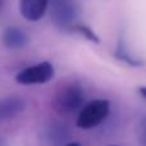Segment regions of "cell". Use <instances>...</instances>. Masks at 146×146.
<instances>
[{
    "instance_id": "1",
    "label": "cell",
    "mask_w": 146,
    "mask_h": 146,
    "mask_svg": "<svg viewBox=\"0 0 146 146\" xmlns=\"http://www.w3.org/2000/svg\"><path fill=\"white\" fill-rule=\"evenodd\" d=\"M85 104V90L76 81L63 85L53 99V106L60 114H72L81 110Z\"/></svg>"
},
{
    "instance_id": "2",
    "label": "cell",
    "mask_w": 146,
    "mask_h": 146,
    "mask_svg": "<svg viewBox=\"0 0 146 146\" xmlns=\"http://www.w3.org/2000/svg\"><path fill=\"white\" fill-rule=\"evenodd\" d=\"M109 111L110 101L106 99H95L82 106L78 113L76 124L81 129H92L105 121L109 115Z\"/></svg>"
},
{
    "instance_id": "3",
    "label": "cell",
    "mask_w": 146,
    "mask_h": 146,
    "mask_svg": "<svg viewBox=\"0 0 146 146\" xmlns=\"http://www.w3.org/2000/svg\"><path fill=\"white\" fill-rule=\"evenodd\" d=\"M55 74L54 66L49 62H41V63L33 64L27 68H23L15 76V81L19 85H42L48 83L53 80Z\"/></svg>"
},
{
    "instance_id": "4",
    "label": "cell",
    "mask_w": 146,
    "mask_h": 146,
    "mask_svg": "<svg viewBox=\"0 0 146 146\" xmlns=\"http://www.w3.org/2000/svg\"><path fill=\"white\" fill-rule=\"evenodd\" d=\"M51 18L60 28H72L76 25L77 9L72 0H50Z\"/></svg>"
},
{
    "instance_id": "5",
    "label": "cell",
    "mask_w": 146,
    "mask_h": 146,
    "mask_svg": "<svg viewBox=\"0 0 146 146\" xmlns=\"http://www.w3.org/2000/svg\"><path fill=\"white\" fill-rule=\"evenodd\" d=\"M50 0H19V12L25 19L37 22L45 15Z\"/></svg>"
},
{
    "instance_id": "6",
    "label": "cell",
    "mask_w": 146,
    "mask_h": 146,
    "mask_svg": "<svg viewBox=\"0 0 146 146\" xmlns=\"http://www.w3.org/2000/svg\"><path fill=\"white\" fill-rule=\"evenodd\" d=\"M1 41L5 48L10 50H17L22 49L30 42V36L23 28L17 26H10L5 28L1 35Z\"/></svg>"
},
{
    "instance_id": "7",
    "label": "cell",
    "mask_w": 146,
    "mask_h": 146,
    "mask_svg": "<svg viewBox=\"0 0 146 146\" xmlns=\"http://www.w3.org/2000/svg\"><path fill=\"white\" fill-rule=\"evenodd\" d=\"M26 109V103L22 98L15 95H9L0 99V121L15 118L23 113Z\"/></svg>"
},
{
    "instance_id": "8",
    "label": "cell",
    "mask_w": 146,
    "mask_h": 146,
    "mask_svg": "<svg viewBox=\"0 0 146 146\" xmlns=\"http://www.w3.org/2000/svg\"><path fill=\"white\" fill-rule=\"evenodd\" d=\"M115 58H118L119 60H122V62H126L127 64H129L131 67H141V66H144L145 64V62L144 60H140V59H136V58H133L132 55H129L128 53H127V50L124 49V46H123V44L122 42H119V45H118V48H117V50H115Z\"/></svg>"
},
{
    "instance_id": "9",
    "label": "cell",
    "mask_w": 146,
    "mask_h": 146,
    "mask_svg": "<svg viewBox=\"0 0 146 146\" xmlns=\"http://www.w3.org/2000/svg\"><path fill=\"white\" fill-rule=\"evenodd\" d=\"M72 30L76 31V32H78V33H81V35H82L83 37L87 38L88 41H92V42L99 44V37L96 36V33L94 32V30H91L88 26L82 25V23H76V25L72 27Z\"/></svg>"
},
{
    "instance_id": "10",
    "label": "cell",
    "mask_w": 146,
    "mask_h": 146,
    "mask_svg": "<svg viewBox=\"0 0 146 146\" xmlns=\"http://www.w3.org/2000/svg\"><path fill=\"white\" fill-rule=\"evenodd\" d=\"M137 137L141 146H146V115L140 121L139 128H137Z\"/></svg>"
},
{
    "instance_id": "11",
    "label": "cell",
    "mask_w": 146,
    "mask_h": 146,
    "mask_svg": "<svg viewBox=\"0 0 146 146\" xmlns=\"http://www.w3.org/2000/svg\"><path fill=\"white\" fill-rule=\"evenodd\" d=\"M139 92L141 94L142 98H145V99H146V86H141V87L139 88Z\"/></svg>"
},
{
    "instance_id": "12",
    "label": "cell",
    "mask_w": 146,
    "mask_h": 146,
    "mask_svg": "<svg viewBox=\"0 0 146 146\" xmlns=\"http://www.w3.org/2000/svg\"><path fill=\"white\" fill-rule=\"evenodd\" d=\"M66 146H82L80 144V142H71V144H68V145H66Z\"/></svg>"
},
{
    "instance_id": "13",
    "label": "cell",
    "mask_w": 146,
    "mask_h": 146,
    "mask_svg": "<svg viewBox=\"0 0 146 146\" xmlns=\"http://www.w3.org/2000/svg\"><path fill=\"white\" fill-rule=\"evenodd\" d=\"M4 4H5V0H0V12H1L3 8H4Z\"/></svg>"
},
{
    "instance_id": "14",
    "label": "cell",
    "mask_w": 146,
    "mask_h": 146,
    "mask_svg": "<svg viewBox=\"0 0 146 146\" xmlns=\"http://www.w3.org/2000/svg\"><path fill=\"white\" fill-rule=\"evenodd\" d=\"M0 146H3V141H0Z\"/></svg>"
},
{
    "instance_id": "15",
    "label": "cell",
    "mask_w": 146,
    "mask_h": 146,
    "mask_svg": "<svg viewBox=\"0 0 146 146\" xmlns=\"http://www.w3.org/2000/svg\"><path fill=\"white\" fill-rule=\"evenodd\" d=\"M109 146H119V145H109Z\"/></svg>"
}]
</instances>
